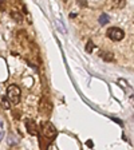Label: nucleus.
Instances as JSON below:
<instances>
[{"instance_id": "nucleus-1", "label": "nucleus", "mask_w": 134, "mask_h": 150, "mask_svg": "<svg viewBox=\"0 0 134 150\" xmlns=\"http://www.w3.org/2000/svg\"><path fill=\"white\" fill-rule=\"evenodd\" d=\"M40 133H42V138L51 141L54 137L56 135V129L54 127V125L48 121H42L40 122Z\"/></svg>"}, {"instance_id": "nucleus-2", "label": "nucleus", "mask_w": 134, "mask_h": 150, "mask_svg": "<svg viewBox=\"0 0 134 150\" xmlns=\"http://www.w3.org/2000/svg\"><path fill=\"white\" fill-rule=\"evenodd\" d=\"M7 99L9 100V103L18 105L20 102V88L16 84H9L7 88Z\"/></svg>"}, {"instance_id": "nucleus-3", "label": "nucleus", "mask_w": 134, "mask_h": 150, "mask_svg": "<svg viewBox=\"0 0 134 150\" xmlns=\"http://www.w3.org/2000/svg\"><path fill=\"white\" fill-rule=\"evenodd\" d=\"M106 34H107V36H109L111 40H114V42L122 40L123 36H125L123 30H121V28H118V27H110L109 30H107Z\"/></svg>"}, {"instance_id": "nucleus-4", "label": "nucleus", "mask_w": 134, "mask_h": 150, "mask_svg": "<svg viewBox=\"0 0 134 150\" xmlns=\"http://www.w3.org/2000/svg\"><path fill=\"white\" fill-rule=\"evenodd\" d=\"M52 111V105L47 98H42L40 99V105H39V112L43 117H48Z\"/></svg>"}, {"instance_id": "nucleus-5", "label": "nucleus", "mask_w": 134, "mask_h": 150, "mask_svg": "<svg viewBox=\"0 0 134 150\" xmlns=\"http://www.w3.org/2000/svg\"><path fill=\"white\" fill-rule=\"evenodd\" d=\"M24 125H26V129L28 130L30 134L31 135H38V126H36V123H35L34 119H26Z\"/></svg>"}, {"instance_id": "nucleus-6", "label": "nucleus", "mask_w": 134, "mask_h": 150, "mask_svg": "<svg viewBox=\"0 0 134 150\" xmlns=\"http://www.w3.org/2000/svg\"><path fill=\"white\" fill-rule=\"evenodd\" d=\"M101 56H102L105 60H114V56H113V54L111 52H101Z\"/></svg>"}, {"instance_id": "nucleus-7", "label": "nucleus", "mask_w": 134, "mask_h": 150, "mask_svg": "<svg viewBox=\"0 0 134 150\" xmlns=\"http://www.w3.org/2000/svg\"><path fill=\"white\" fill-rule=\"evenodd\" d=\"M107 22H109V16H107L106 13H102V15H101V18H99V24L101 25H105Z\"/></svg>"}, {"instance_id": "nucleus-8", "label": "nucleus", "mask_w": 134, "mask_h": 150, "mask_svg": "<svg viewBox=\"0 0 134 150\" xmlns=\"http://www.w3.org/2000/svg\"><path fill=\"white\" fill-rule=\"evenodd\" d=\"M1 103H3V106H4V109H6V110L11 109V103H9V100L7 99V97L1 98Z\"/></svg>"}, {"instance_id": "nucleus-9", "label": "nucleus", "mask_w": 134, "mask_h": 150, "mask_svg": "<svg viewBox=\"0 0 134 150\" xmlns=\"http://www.w3.org/2000/svg\"><path fill=\"white\" fill-rule=\"evenodd\" d=\"M93 48H94V43L91 40H89L87 42V46H86V50H87V52H91V51H93Z\"/></svg>"}, {"instance_id": "nucleus-10", "label": "nucleus", "mask_w": 134, "mask_h": 150, "mask_svg": "<svg viewBox=\"0 0 134 150\" xmlns=\"http://www.w3.org/2000/svg\"><path fill=\"white\" fill-rule=\"evenodd\" d=\"M12 18H15L18 22H22L23 20V16H20V15H18L16 12H12Z\"/></svg>"}, {"instance_id": "nucleus-11", "label": "nucleus", "mask_w": 134, "mask_h": 150, "mask_svg": "<svg viewBox=\"0 0 134 150\" xmlns=\"http://www.w3.org/2000/svg\"><path fill=\"white\" fill-rule=\"evenodd\" d=\"M87 146L89 147H93V142H91V141H87Z\"/></svg>"}]
</instances>
